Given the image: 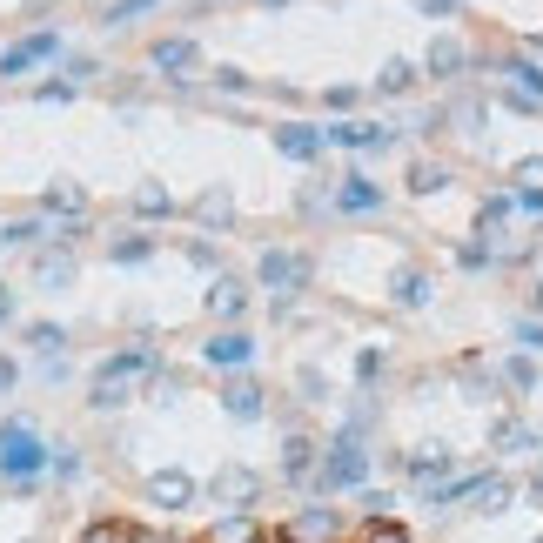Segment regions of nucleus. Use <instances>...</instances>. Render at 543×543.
Returning <instances> with one entry per match:
<instances>
[{
  "instance_id": "58836bf2",
  "label": "nucleus",
  "mask_w": 543,
  "mask_h": 543,
  "mask_svg": "<svg viewBox=\"0 0 543 543\" xmlns=\"http://www.w3.org/2000/svg\"><path fill=\"white\" fill-rule=\"evenodd\" d=\"M530 309H537V316H543V275H537V289H530Z\"/></svg>"
},
{
  "instance_id": "5701e85b",
  "label": "nucleus",
  "mask_w": 543,
  "mask_h": 543,
  "mask_svg": "<svg viewBox=\"0 0 543 543\" xmlns=\"http://www.w3.org/2000/svg\"><path fill=\"white\" fill-rule=\"evenodd\" d=\"M0 242H14V249H34V242H47V222H41V215H21V222L0 228Z\"/></svg>"
},
{
  "instance_id": "e433bc0d",
  "label": "nucleus",
  "mask_w": 543,
  "mask_h": 543,
  "mask_svg": "<svg viewBox=\"0 0 543 543\" xmlns=\"http://www.w3.org/2000/svg\"><path fill=\"white\" fill-rule=\"evenodd\" d=\"M416 7H423V14H436V21H450V14H456V0H416Z\"/></svg>"
},
{
  "instance_id": "bb28decb",
  "label": "nucleus",
  "mask_w": 543,
  "mask_h": 543,
  "mask_svg": "<svg viewBox=\"0 0 543 543\" xmlns=\"http://www.w3.org/2000/svg\"><path fill=\"white\" fill-rule=\"evenodd\" d=\"M148 7H155V0H114L108 14H101V27H128L135 14H148Z\"/></svg>"
},
{
  "instance_id": "20e7f679",
  "label": "nucleus",
  "mask_w": 543,
  "mask_h": 543,
  "mask_svg": "<svg viewBox=\"0 0 543 543\" xmlns=\"http://www.w3.org/2000/svg\"><path fill=\"white\" fill-rule=\"evenodd\" d=\"M148 68H155L161 81H188V74H202V47L188 41V34H161V41L148 47Z\"/></svg>"
},
{
  "instance_id": "aec40b11",
  "label": "nucleus",
  "mask_w": 543,
  "mask_h": 543,
  "mask_svg": "<svg viewBox=\"0 0 543 543\" xmlns=\"http://www.w3.org/2000/svg\"><path fill=\"white\" fill-rule=\"evenodd\" d=\"M282 470L302 483V476L316 470V443H309V436H289V443H282Z\"/></svg>"
},
{
  "instance_id": "c85d7f7f",
  "label": "nucleus",
  "mask_w": 543,
  "mask_h": 543,
  "mask_svg": "<svg viewBox=\"0 0 543 543\" xmlns=\"http://www.w3.org/2000/svg\"><path fill=\"white\" fill-rule=\"evenodd\" d=\"M27 342H34V349H41V356H61V329H54V322H34V329H27Z\"/></svg>"
},
{
  "instance_id": "c9c22d12",
  "label": "nucleus",
  "mask_w": 543,
  "mask_h": 543,
  "mask_svg": "<svg viewBox=\"0 0 543 543\" xmlns=\"http://www.w3.org/2000/svg\"><path fill=\"white\" fill-rule=\"evenodd\" d=\"M503 108H517V114H543V101H530V94H517V88H503Z\"/></svg>"
},
{
  "instance_id": "9b49d317",
  "label": "nucleus",
  "mask_w": 543,
  "mask_h": 543,
  "mask_svg": "<svg viewBox=\"0 0 543 543\" xmlns=\"http://www.w3.org/2000/svg\"><path fill=\"white\" fill-rule=\"evenodd\" d=\"M275 148H282L289 161H316L322 148H329V135L309 128V121H282V128H275Z\"/></svg>"
},
{
  "instance_id": "4be33fe9",
  "label": "nucleus",
  "mask_w": 543,
  "mask_h": 543,
  "mask_svg": "<svg viewBox=\"0 0 543 543\" xmlns=\"http://www.w3.org/2000/svg\"><path fill=\"white\" fill-rule=\"evenodd\" d=\"M168 208H175V195H168L161 181H141V188H135V215H148V222H161Z\"/></svg>"
},
{
  "instance_id": "cd10ccee",
  "label": "nucleus",
  "mask_w": 543,
  "mask_h": 543,
  "mask_svg": "<svg viewBox=\"0 0 543 543\" xmlns=\"http://www.w3.org/2000/svg\"><path fill=\"white\" fill-rule=\"evenodd\" d=\"M295 389H302V403H322V396H329V376H322L316 362H309V369L295 376Z\"/></svg>"
},
{
  "instance_id": "473e14b6",
  "label": "nucleus",
  "mask_w": 543,
  "mask_h": 543,
  "mask_svg": "<svg viewBox=\"0 0 543 543\" xmlns=\"http://www.w3.org/2000/svg\"><path fill=\"white\" fill-rule=\"evenodd\" d=\"M215 88H228V94H249V74H242V68H215Z\"/></svg>"
},
{
  "instance_id": "b1692460",
  "label": "nucleus",
  "mask_w": 543,
  "mask_h": 543,
  "mask_svg": "<svg viewBox=\"0 0 543 543\" xmlns=\"http://www.w3.org/2000/svg\"><path fill=\"white\" fill-rule=\"evenodd\" d=\"M510 181H517V195H543V155L517 161V168H510Z\"/></svg>"
},
{
  "instance_id": "423d86ee",
  "label": "nucleus",
  "mask_w": 543,
  "mask_h": 543,
  "mask_svg": "<svg viewBox=\"0 0 543 543\" xmlns=\"http://www.w3.org/2000/svg\"><path fill=\"white\" fill-rule=\"evenodd\" d=\"M329 208H342V215H376V208H383V181H369L362 168H349V175L329 188Z\"/></svg>"
},
{
  "instance_id": "412c9836",
  "label": "nucleus",
  "mask_w": 543,
  "mask_h": 543,
  "mask_svg": "<svg viewBox=\"0 0 543 543\" xmlns=\"http://www.w3.org/2000/svg\"><path fill=\"white\" fill-rule=\"evenodd\" d=\"M34 282H41V289H68L74 282V255H41V262H34Z\"/></svg>"
},
{
  "instance_id": "6ab92c4d",
  "label": "nucleus",
  "mask_w": 543,
  "mask_h": 543,
  "mask_svg": "<svg viewBox=\"0 0 543 543\" xmlns=\"http://www.w3.org/2000/svg\"><path fill=\"white\" fill-rule=\"evenodd\" d=\"M409 195H436V188H450V168L443 161H409Z\"/></svg>"
},
{
  "instance_id": "f03ea898",
  "label": "nucleus",
  "mask_w": 543,
  "mask_h": 543,
  "mask_svg": "<svg viewBox=\"0 0 543 543\" xmlns=\"http://www.w3.org/2000/svg\"><path fill=\"white\" fill-rule=\"evenodd\" d=\"M41 463H47V450L27 423H7V430H0V476H7V483H27Z\"/></svg>"
},
{
  "instance_id": "f8f14e48",
  "label": "nucleus",
  "mask_w": 543,
  "mask_h": 543,
  "mask_svg": "<svg viewBox=\"0 0 543 543\" xmlns=\"http://www.w3.org/2000/svg\"><path fill=\"white\" fill-rule=\"evenodd\" d=\"M148 503H161V510H188V503H195V476L188 470H155L148 476Z\"/></svg>"
},
{
  "instance_id": "1a4fd4ad",
  "label": "nucleus",
  "mask_w": 543,
  "mask_h": 543,
  "mask_svg": "<svg viewBox=\"0 0 543 543\" xmlns=\"http://www.w3.org/2000/svg\"><path fill=\"white\" fill-rule=\"evenodd\" d=\"M202 356L215 362V369H249V362H255V336H249V329H222V336L202 342Z\"/></svg>"
},
{
  "instance_id": "a878e982",
  "label": "nucleus",
  "mask_w": 543,
  "mask_h": 543,
  "mask_svg": "<svg viewBox=\"0 0 543 543\" xmlns=\"http://www.w3.org/2000/svg\"><path fill=\"white\" fill-rule=\"evenodd\" d=\"M329 530H336V517H329V510H309V517H295V537H309V543H322Z\"/></svg>"
},
{
  "instance_id": "f3484780",
  "label": "nucleus",
  "mask_w": 543,
  "mask_h": 543,
  "mask_svg": "<svg viewBox=\"0 0 543 543\" xmlns=\"http://www.w3.org/2000/svg\"><path fill=\"white\" fill-rule=\"evenodd\" d=\"M195 222H202V228H228V222H235V195H228L222 181H215V188H202V202H195Z\"/></svg>"
},
{
  "instance_id": "2eb2a0df",
  "label": "nucleus",
  "mask_w": 543,
  "mask_h": 543,
  "mask_svg": "<svg viewBox=\"0 0 543 543\" xmlns=\"http://www.w3.org/2000/svg\"><path fill=\"white\" fill-rule=\"evenodd\" d=\"M416 81H423V61H409V54H389L383 74H376V94H389V101H396V94H409Z\"/></svg>"
},
{
  "instance_id": "4c0bfd02",
  "label": "nucleus",
  "mask_w": 543,
  "mask_h": 543,
  "mask_svg": "<svg viewBox=\"0 0 543 543\" xmlns=\"http://www.w3.org/2000/svg\"><path fill=\"white\" fill-rule=\"evenodd\" d=\"M14 383H21V369H14V356H0V396H7Z\"/></svg>"
},
{
  "instance_id": "393cba45",
  "label": "nucleus",
  "mask_w": 543,
  "mask_h": 543,
  "mask_svg": "<svg viewBox=\"0 0 543 543\" xmlns=\"http://www.w3.org/2000/svg\"><path fill=\"white\" fill-rule=\"evenodd\" d=\"M47 208H68L74 222H81V208H88V195H81L74 181H54V188H47Z\"/></svg>"
},
{
  "instance_id": "0eeeda50",
  "label": "nucleus",
  "mask_w": 543,
  "mask_h": 543,
  "mask_svg": "<svg viewBox=\"0 0 543 543\" xmlns=\"http://www.w3.org/2000/svg\"><path fill=\"white\" fill-rule=\"evenodd\" d=\"M362 476H369V450H362L356 436H342L336 450H329V463H322V490H349Z\"/></svg>"
},
{
  "instance_id": "a211bd4d",
  "label": "nucleus",
  "mask_w": 543,
  "mask_h": 543,
  "mask_svg": "<svg viewBox=\"0 0 543 543\" xmlns=\"http://www.w3.org/2000/svg\"><path fill=\"white\" fill-rule=\"evenodd\" d=\"M215 497H222V503H249V497H255V470H242V463H228V470L215 476Z\"/></svg>"
},
{
  "instance_id": "7c9ffc66",
  "label": "nucleus",
  "mask_w": 543,
  "mask_h": 543,
  "mask_svg": "<svg viewBox=\"0 0 543 543\" xmlns=\"http://www.w3.org/2000/svg\"><path fill=\"white\" fill-rule=\"evenodd\" d=\"M456 262H463V269H483V262H490V242H483V235H476V242H456Z\"/></svg>"
},
{
  "instance_id": "dca6fc26",
  "label": "nucleus",
  "mask_w": 543,
  "mask_h": 543,
  "mask_svg": "<svg viewBox=\"0 0 543 543\" xmlns=\"http://www.w3.org/2000/svg\"><path fill=\"white\" fill-rule=\"evenodd\" d=\"M242 309H249V282H242V275H222V282L208 289V316L235 322V316H242Z\"/></svg>"
},
{
  "instance_id": "6e6552de",
  "label": "nucleus",
  "mask_w": 543,
  "mask_h": 543,
  "mask_svg": "<svg viewBox=\"0 0 543 543\" xmlns=\"http://www.w3.org/2000/svg\"><path fill=\"white\" fill-rule=\"evenodd\" d=\"M470 61H476V54H470V41H463V34H436L430 54H423V74H436V81H456Z\"/></svg>"
},
{
  "instance_id": "ddd939ff",
  "label": "nucleus",
  "mask_w": 543,
  "mask_h": 543,
  "mask_svg": "<svg viewBox=\"0 0 543 543\" xmlns=\"http://www.w3.org/2000/svg\"><path fill=\"white\" fill-rule=\"evenodd\" d=\"M54 47H61V34H27V41H14V47H7V54H0V74L14 81V74H27V68H34V61H47Z\"/></svg>"
},
{
  "instance_id": "ea45409f",
  "label": "nucleus",
  "mask_w": 543,
  "mask_h": 543,
  "mask_svg": "<svg viewBox=\"0 0 543 543\" xmlns=\"http://www.w3.org/2000/svg\"><path fill=\"white\" fill-rule=\"evenodd\" d=\"M530 497H537V503H543V476H537V483H530Z\"/></svg>"
},
{
  "instance_id": "72a5a7b5",
  "label": "nucleus",
  "mask_w": 543,
  "mask_h": 543,
  "mask_svg": "<svg viewBox=\"0 0 543 543\" xmlns=\"http://www.w3.org/2000/svg\"><path fill=\"white\" fill-rule=\"evenodd\" d=\"M517 342H523V349H543V322L523 316V322H517Z\"/></svg>"
},
{
  "instance_id": "9d476101",
  "label": "nucleus",
  "mask_w": 543,
  "mask_h": 543,
  "mask_svg": "<svg viewBox=\"0 0 543 543\" xmlns=\"http://www.w3.org/2000/svg\"><path fill=\"white\" fill-rule=\"evenodd\" d=\"M430 295H436V282H430V269H396L389 275V302H396V309H430Z\"/></svg>"
},
{
  "instance_id": "c756f323",
  "label": "nucleus",
  "mask_w": 543,
  "mask_h": 543,
  "mask_svg": "<svg viewBox=\"0 0 543 543\" xmlns=\"http://www.w3.org/2000/svg\"><path fill=\"white\" fill-rule=\"evenodd\" d=\"M155 255V242L148 235H128V242H114V262H148Z\"/></svg>"
},
{
  "instance_id": "4468645a",
  "label": "nucleus",
  "mask_w": 543,
  "mask_h": 543,
  "mask_svg": "<svg viewBox=\"0 0 543 543\" xmlns=\"http://www.w3.org/2000/svg\"><path fill=\"white\" fill-rule=\"evenodd\" d=\"M222 409L235 416V423H255V416L269 409V403H262V383H255V376H235V383L222 389Z\"/></svg>"
},
{
  "instance_id": "f704fd0d",
  "label": "nucleus",
  "mask_w": 543,
  "mask_h": 543,
  "mask_svg": "<svg viewBox=\"0 0 543 543\" xmlns=\"http://www.w3.org/2000/svg\"><path fill=\"white\" fill-rule=\"evenodd\" d=\"M362 101V88H349V81H336V88H329V108H356Z\"/></svg>"
},
{
  "instance_id": "39448f33",
  "label": "nucleus",
  "mask_w": 543,
  "mask_h": 543,
  "mask_svg": "<svg viewBox=\"0 0 543 543\" xmlns=\"http://www.w3.org/2000/svg\"><path fill=\"white\" fill-rule=\"evenodd\" d=\"M322 135H329V148H356V155L396 148V128H383V121H329Z\"/></svg>"
},
{
  "instance_id": "2f4dec72",
  "label": "nucleus",
  "mask_w": 543,
  "mask_h": 543,
  "mask_svg": "<svg viewBox=\"0 0 543 543\" xmlns=\"http://www.w3.org/2000/svg\"><path fill=\"white\" fill-rule=\"evenodd\" d=\"M510 383H517V389H537V362L517 356V362H510Z\"/></svg>"
},
{
  "instance_id": "f257e3e1",
  "label": "nucleus",
  "mask_w": 543,
  "mask_h": 543,
  "mask_svg": "<svg viewBox=\"0 0 543 543\" xmlns=\"http://www.w3.org/2000/svg\"><path fill=\"white\" fill-rule=\"evenodd\" d=\"M141 376H155V349H128V356H114L101 376H94V409H121L135 396Z\"/></svg>"
},
{
  "instance_id": "7ed1b4c3",
  "label": "nucleus",
  "mask_w": 543,
  "mask_h": 543,
  "mask_svg": "<svg viewBox=\"0 0 543 543\" xmlns=\"http://www.w3.org/2000/svg\"><path fill=\"white\" fill-rule=\"evenodd\" d=\"M255 282L289 302V295L309 282V255H295V249H262V262H255Z\"/></svg>"
}]
</instances>
